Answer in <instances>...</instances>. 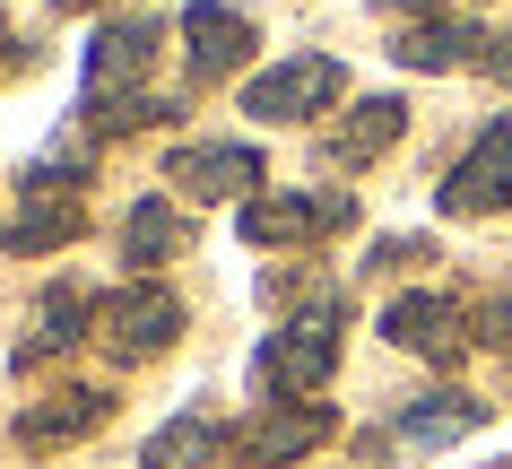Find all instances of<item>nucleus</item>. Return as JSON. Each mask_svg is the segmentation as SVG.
Returning <instances> with one entry per match:
<instances>
[{"mask_svg": "<svg viewBox=\"0 0 512 469\" xmlns=\"http://www.w3.org/2000/svg\"><path fill=\"white\" fill-rule=\"evenodd\" d=\"M339 348H348V296L330 287V296L296 304V313L252 348V391H261V400H322V383L339 374Z\"/></svg>", "mask_w": 512, "mask_h": 469, "instance_id": "f257e3e1", "label": "nucleus"}, {"mask_svg": "<svg viewBox=\"0 0 512 469\" xmlns=\"http://www.w3.org/2000/svg\"><path fill=\"white\" fill-rule=\"evenodd\" d=\"M183 296L165 287V278H122V287H105L96 296V348H105L113 365H148V357H165L174 339H183Z\"/></svg>", "mask_w": 512, "mask_h": 469, "instance_id": "f03ea898", "label": "nucleus"}, {"mask_svg": "<svg viewBox=\"0 0 512 469\" xmlns=\"http://www.w3.org/2000/svg\"><path fill=\"white\" fill-rule=\"evenodd\" d=\"M356 226V192L322 183V192H252L235 209V235L252 252H313L330 235H348Z\"/></svg>", "mask_w": 512, "mask_h": 469, "instance_id": "7ed1b4c3", "label": "nucleus"}, {"mask_svg": "<svg viewBox=\"0 0 512 469\" xmlns=\"http://www.w3.org/2000/svg\"><path fill=\"white\" fill-rule=\"evenodd\" d=\"M339 96H348V61L339 53H287L270 61V70H252L243 79V113L252 122H313V113H339Z\"/></svg>", "mask_w": 512, "mask_h": 469, "instance_id": "20e7f679", "label": "nucleus"}, {"mask_svg": "<svg viewBox=\"0 0 512 469\" xmlns=\"http://www.w3.org/2000/svg\"><path fill=\"white\" fill-rule=\"evenodd\" d=\"M330 435H339V409H330V400H261V409L226 435V461H243V469H296V461H313Z\"/></svg>", "mask_w": 512, "mask_h": 469, "instance_id": "39448f33", "label": "nucleus"}, {"mask_svg": "<svg viewBox=\"0 0 512 469\" xmlns=\"http://www.w3.org/2000/svg\"><path fill=\"white\" fill-rule=\"evenodd\" d=\"M157 44H165L157 18H105V27L87 35V61H79V113H105V105H122V96H148Z\"/></svg>", "mask_w": 512, "mask_h": 469, "instance_id": "423d86ee", "label": "nucleus"}, {"mask_svg": "<svg viewBox=\"0 0 512 469\" xmlns=\"http://www.w3.org/2000/svg\"><path fill=\"white\" fill-rule=\"evenodd\" d=\"M478 426H486V400H478V391H460V383H443V391H417V400H408L382 435H365L356 452H365V461H400V452H408V461H426V452L469 443Z\"/></svg>", "mask_w": 512, "mask_h": 469, "instance_id": "0eeeda50", "label": "nucleus"}, {"mask_svg": "<svg viewBox=\"0 0 512 469\" xmlns=\"http://www.w3.org/2000/svg\"><path fill=\"white\" fill-rule=\"evenodd\" d=\"M382 339L400 348V357H426L452 374L469 348H478V313L460 296H434V287H417V296H391L382 304Z\"/></svg>", "mask_w": 512, "mask_h": 469, "instance_id": "6e6552de", "label": "nucleus"}, {"mask_svg": "<svg viewBox=\"0 0 512 469\" xmlns=\"http://www.w3.org/2000/svg\"><path fill=\"white\" fill-rule=\"evenodd\" d=\"M165 183H174V200H200V209H217V200L243 209V200L270 183V166H261L252 139H183L165 157Z\"/></svg>", "mask_w": 512, "mask_h": 469, "instance_id": "1a4fd4ad", "label": "nucleus"}, {"mask_svg": "<svg viewBox=\"0 0 512 469\" xmlns=\"http://www.w3.org/2000/svg\"><path fill=\"white\" fill-rule=\"evenodd\" d=\"M252 53H261V27L243 18L235 0H191L183 9V70H191V87H226L235 70H252Z\"/></svg>", "mask_w": 512, "mask_h": 469, "instance_id": "9d476101", "label": "nucleus"}, {"mask_svg": "<svg viewBox=\"0 0 512 469\" xmlns=\"http://www.w3.org/2000/svg\"><path fill=\"white\" fill-rule=\"evenodd\" d=\"M434 209H443V218H486V209H512V113H495V122L460 148V166L443 174Z\"/></svg>", "mask_w": 512, "mask_h": 469, "instance_id": "9b49d317", "label": "nucleus"}, {"mask_svg": "<svg viewBox=\"0 0 512 469\" xmlns=\"http://www.w3.org/2000/svg\"><path fill=\"white\" fill-rule=\"evenodd\" d=\"M113 409H122V391H105V383H61V391H44L35 409H18V452H61V443H87L96 426H113Z\"/></svg>", "mask_w": 512, "mask_h": 469, "instance_id": "f8f14e48", "label": "nucleus"}, {"mask_svg": "<svg viewBox=\"0 0 512 469\" xmlns=\"http://www.w3.org/2000/svg\"><path fill=\"white\" fill-rule=\"evenodd\" d=\"M400 131H408V105L400 96H356L339 122L322 131V174H365V166H382L391 148H400Z\"/></svg>", "mask_w": 512, "mask_h": 469, "instance_id": "ddd939ff", "label": "nucleus"}, {"mask_svg": "<svg viewBox=\"0 0 512 469\" xmlns=\"http://www.w3.org/2000/svg\"><path fill=\"white\" fill-rule=\"evenodd\" d=\"M391 61L417 70V79L469 70V61H486V27H478V18H443V9H426V18H408V27L391 35Z\"/></svg>", "mask_w": 512, "mask_h": 469, "instance_id": "4468645a", "label": "nucleus"}, {"mask_svg": "<svg viewBox=\"0 0 512 469\" xmlns=\"http://www.w3.org/2000/svg\"><path fill=\"white\" fill-rule=\"evenodd\" d=\"M191 244H200V226L183 218V200H174V192L131 200V218H122V270H131V278H157L165 261H183Z\"/></svg>", "mask_w": 512, "mask_h": 469, "instance_id": "2eb2a0df", "label": "nucleus"}, {"mask_svg": "<svg viewBox=\"0 0 512 469\" xmlns=\"http://www.w3.org/2000/svg\"><path fill=\"white\" fill-rule=\"evenodd\" d=\"M87 331H96V296H87L79 278L44 287V296H35V331L18 339V374H35V365H44V357H61V348H79Z\"/></svg>", "mask_w": 512, "mask_h": 469, "instance_id": "dca6fc26", "label": "nucleus"}, {"mask_svg": "<svg viewBox=\"0 0 512 469\" xmlns=\"http://www.w3.org/2000/svg\"><path fill=\"white\" fill-rule=\"evenodd\" d=\"M87 235V209L79 200H53V192H27L0 226V252H18V261H44V252H70Z\"/></svg>", "mask_w": 512, "mask_h": 469, "instance_id": "f3484780", "label": "nucleus"}, {"mask_svg": "<svg viewBox=\"0 0 512 469\" xmlns=\"http://www.w3.org/2000/svg\"><path fill=\"white\" fill-rule=\"evenodd\" d=\"M226 417H209V409H183V417H165L157 435L139 443V469H200V461H217L226 452Z\"/></svg>", "mask_w": 512, "mask_h": 469, "instance_id": "a211bd4d", "label": "nucleus"}, {"mask_svg": "<svg viewBox=\"0 0 512 469\" xmlns=\"http://www.w3.org/2000/svg\"><path fill=\"white\" fill-rule=\"evenodd\" d=\"M96 148H105V139L87 131V122H79V131H70V139H53V148H35V166L18 174V200H27V192H53V200H79L87 183H96Z\"/></svg>", "mask_w": 512, "mask_h": 469, "instance_id": "6ab92c4d", "label": "nucleus"}, {"mask_svg": "<svg viewBox=\"0 0 512 469\" xmlns=\"http://www.w3.org/2000/svg\"><path fill=\"white\" fill-rule=\"evenodd\" d=\"M96 139H131V131H165V122H183V105L174 96H122V105H105V113H79Z\"/></svg>", "mask_w": 512, "mask_h": 469, "instance_id": "aec40b11", "label": "nucleus"}, {"mask_svg": "<svg viewBox=\"0 0 512 469\" xmlns=\"http://www.w3.org/2000/svg\"><path fill=\"white\" fill-rule=\"evenodd\" d=\"M426 235H382V244H374V270H408V261H426Z\"/></svg>", "mask_w": 512, "mask_h": 469, "instance_id": "412c9836", "label": "nucleus"}, {"mask_svg": "<svg viewBox=\"0 0 512 469\" xmlns=\"http://www.w3.org/2000/svg\"><path fill=\"white\" fill-rule=\"evenodd\" d=\"M478 339H486V348H512V296H486L478 304Z\"/></svg>", "mask_w": 512, "mask_h": 469, "instance_id": "4be33fe9", "label": "nucleus"}, {"mask_svg": "<svg viewBox=\"0 0 512 469\" xmlns=\"http://www.w3.org/2000/svg\"><path fill=\"white\" fill-rule=\"evenodd\" d=\"M478 70H486L495 87H512V27H504V35H486V61H478Z\"/></svg>", "mask_w": 512, "mask_h": 469, "instance_id": "5701e85b", "label": "nucleus"}, {"mask_svg": "<svg viewBox=\"0 0 512 469\" xmlns=\"http://www.w3.org/2000/svg\"><path fill=\"white\" fill-rule=\"evenodd\" d=\"M61 18H79V9H122V0H53Z\"/></svg>", "mask_w": 512, "mask_h": 469, "instance_id": "b1692460", "label": "nucleus"}, {"mask_svg": "<svg viewBox=\"0 0 512 469\" xmlns=\"http://www.w3.org/2000/svg\"><path fill=\"white\" fill-rule=\"evenodd\" d=\"M374 9H417V18H426V0H374Z\"/></svg>", "mask_w": 512, "mask_h": 469, "instance_id": "393cba45", "label": "nucleus"}, {"mask_svg": "<svg viewBox=\"0 0 512 469\" xmlns=\"http://www.w3.org/2000/svg\"><path fill=\"white\" fill-rule=\"evenodd\" d=\"M0 44H9V18H0Z\"/></svg>", "mask_w": 512, "mask_h": 469, "instance_id": "a878e982", "label": "nucleus"}]
</instances>
